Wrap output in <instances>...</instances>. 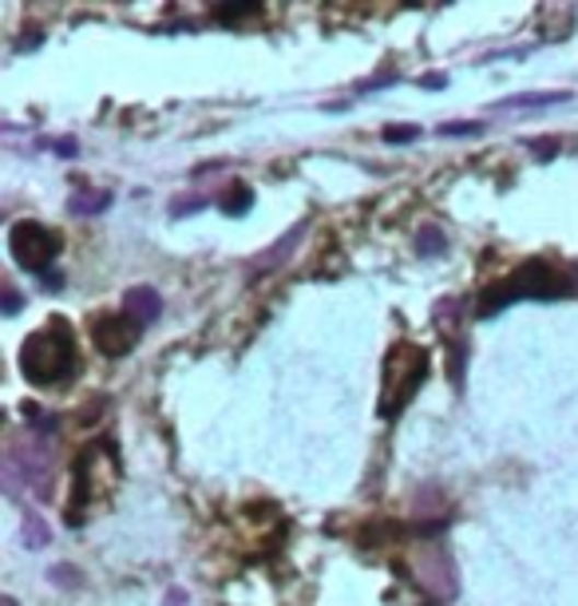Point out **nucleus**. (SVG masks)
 I'll use <instances>...</instances> for the list:
<instances>
[{"label":"nucleus","instance_id":"f257e3e1","mask_svg":"<svg viewBox=\"0 0 578 606\" xmlns=\"http://www.w3.org/2000/svg\"><path fill=\"white\" fill-rule=\"evenodd\" d=\"M567 293H578L575 273L547 258H531L519 270H511L507 278H499V282H492L479 293L475 317H496L504 305H516V302H555V298H567Z\"/></svg>","mask_w":578,"mask_h":606},{"label":"nucleus","instance_id":"f03ea898","mask_svg":"<svg viewBox=\"0 0 578 606\" xmlns=\"http://www.w3.org/2000/svg\"><path fill=\"white\" fill-rule=\"evenodd\" d=\"M124 464H119V444L112 436L92 440L72 464V496H68V523H83L95 508H104L119 491Z\"/></svg>","mask_w":578,"mask_h":606},{"label":"nucleus","instance_id":"7ed1b4c3","mask_svg":"<svg viewBox=\"0 0 578 606\" xmlns=\"http://www.w3.org/2000/svg\"><path fill=\"white\" fill-rule=\"evenodd\" d=\"M76 369H80V349H76L72 325L63 317H53L44 329L28 334V341L21 346V373L32 385L53 388L60 381H72Z\"/></svg>","mask_w":578,"mask_h":606},{"label":"nucleus","instance_id":"20e7f679","mask_svg":"<svg viewBox=\"0 0 578 606\" xmlns=\"http://www.w3.org/2000/svg\"><path fill=\"white\" fill-rule=\"evenodd\" d=\"M424 376H428V349L416 341H396L384 353L381 365V397H377V417L396 420L404 408L413 405V397L420 393Z\"/></svg>","mask_w":578,"mask_h":606},{"label":"nucleus","instance_id":"39448f33","mask_svg":"<svg viewBox=\"0 0 578 606\" xmlns=\"http://www.w3.org/2000/svg\"><path fill=\"white\" fill-rule=\"evenodd\" d=\"M9 250H12V261L21 266V270L28 273H48V266H53L56 258H60L63 242L60 234H53L44 222H12L9 231Z\"/></svg>","mask_w":578,"mask_h":606},{"label":"nucleus","instance_id":"423d86ee","mask_svg":"<svg viewBox=\"0 0 578 606\" xmlns=\"http://www.w3.org/2000/svg\"><path fill=\"white\" fill-rule=\"evenodd\" d=\"M88 334H92V346L104 357H127L139 346L143 325L135 322L131 314H95L88 322Z\"/></svg>","mask_w":578,"mask_h":606},{"label":"nucleus","instance_id":"0eeeda50","mask_svg":"<svg viewBox=\"0 0 578 606\" xmlns=\"http://www.w3.org/2000/svg\"><path fill=\"white\" fill-rule=\"evenodd\" d=\"M124 314H131L139 325L155 322V317L163 314V298H159L151 285H131V290L124 293Z\"/></svg>","mask_w":578,"mask_h":606},{"label":"nucleus","instance_id":"6e6552de","mask_svg":"<svg viewBox=\"0 0 578 606\" xmlns=\"http://www.w3.org/2000/svg\"><path fill=\"white\" fill-rule=\"evenodd\" d=\"M112 207V195L107 190H76L72 199H68V210L72 214H83V219H95V214H104Z\"/></svg>","mask_w":578,"mask_h":606},{"label":"nucleus","instance_id":"1a4fd4ad","mask_svg":"<svg viewBox=\"0 0 578 606\" xmlns=\"http://www.w3.org/2000/svg\"><path fill=\"white\" fill-rule=\"evenodd\" d=\"M570 92H527V95H511V100H499V107H551V104H567Z\"/></svg>","mask_w":578,"mask_h":606},{"label":"nucleus","instance_id":"9d476101","mask_svg":"<svg viewBox=\"0 0 578 606\" xmlns=\"http://www.w3.org/2000/svg\"><path fill=\"white\" fill-rule=\"evenodd\" d=\"M53 544V535H48V523L41 520V515H24V547H32V551H41V547Z\"/></svg>","mask_w":578,"mask_h":606},{"label":"nucleus","instance_id":"9b49d317","mask_svg":"<svg viewBox=\"0 0 578 606\" xmlns=\"http://www.w3.org/2000/svg\"><path fill=\"white\" fill-rule=\"evenodd\" d=\"M254 202V190L250 187H242V183H234V187L222 195V214H242V210Z\"/></svg>","mask_w":578,"mask_h":606},{"label":"nucleus","instance_id":"f8f14e48","mask_svg":"<svg viewBox=\"0 0 578 606\" xmlns=\"http://www.w3.org/2000/svg\"><path fill=\"white\" fill-rule=\"evenodd\" d=\"M258 4H222V9H215L218 21H246V16H258Z\"/></svg>","mask_w":578,"mask_h":606},{"label":"nucleus","instance_id":"ddd939ff","mask_svg":"<svg viewBox=\"0 0 578 606\" xmlns=\"http://www.w3.org/2000/svg\"><path fill=\"white\" fill-rule=\"evenodd\" d=\"M444 246H448V242H444V234H440V231H432V226H428V231H420V254H424V258L440 254Z\"/></svg>","mask_w":578,"mask_h":606},{"label":"nucleus","instance_id":"4468645a","mask_svg":"<svg viewBox=\"0 0 578 606\" xmlns=\"http://www.w3.org/2000/svg\"><path fill=\"white\" fill-rule=\"evenodd\" d=\"M203 207H207V199H203V195H186V199L171 202V214H175V219H183V214H195V210H203Z\"/></svg>","mask_w":578,"mask_h":606},{"label":"nucleus","instance_id":"2eb2a0df","mask_svg":"<svg viewBox=\"0 0 578 606\" xmlns=\"http://www.w3.org/2000/svg\"><path fill=\"white\" fill-rule=\"evenodd\" d=\"M420 136V127H389V131H384V139H389V143H413V139Z\"/></svg>","mask_w":578,"mask_h":606},{"label":"nucleus","instance_id":"dca6fc26","mask_svg":"<svg viewBox=\"0 0 578 606\" xmlns=\"http://www.w3.org/2000/svg\"><path fill=\"white\" fill-rule=\"evenodd\" d=\"M484 124H440V136H479Z\"/></svg>","mask_w":578,"mask_h":606},{"label":"nucleus","instance_id":"f3484780","mask_svg":"<svg viewBox=\"0 0 578 606\" xmlns=\"http://www.w3.org/2000/svg\"><path fill=\"white\" fill-rule=\"evenodd\" d=\"M21 310V293L12 290V285H4V314H16Z\"/></svg>","mask_w":578,"mask_h":606},{"label":"nucleus","instance_id":"a211bd4d","mask_svg":"<svg viewBox=\"0 0 578 606\" xmlns=\"http://www.w3.org/2000/svg\"><path fill=\"white\" fill-rule=\"evenodd\" d=\"M420 84H424V88H448V75H444V72H428V75L420 80Z\"/></svg>","mask_w":578,"mask_h":606},{"label":"nucleus","instance_id":"6ab92c4d","mask_svg":"<svg viewBox=\"0 0 578 606\" xmlns=\"http://www.w3.org/2000/svg\"><path fill=\"white\" fill-rule=\"evenodd\" d=\"M56 151H60L63 159H72L76 155V139H60V143H56Z\"/></svg>","mask_w":578,"mask_h":606},{"label":"nucleus","instance_id":"aec40b11","mask_svg":"<svg viewBox=\"0 0 578 606\" xmlns=\"http://www.w3.org/2000/svg\"><path fill=\"white\" fill-rule=\"evenodd\" d=\"M166 606H183V591H171V595H166Z\"/></svg>","mask_w":578,"mask_h":606},{"label":"nucleus","instance_id":"412c9836","mask_svg":"<svg viewBox=\"0 0 578 606\" xmlns=\"http://www.w3.org/2000/svg\"><path fill=\"white\" fill-rule=\"evenodd\" d=\"M0 606H16V598H0Z\"/></svg>","mask_w":578,"mask_h":606}]
</instances>
